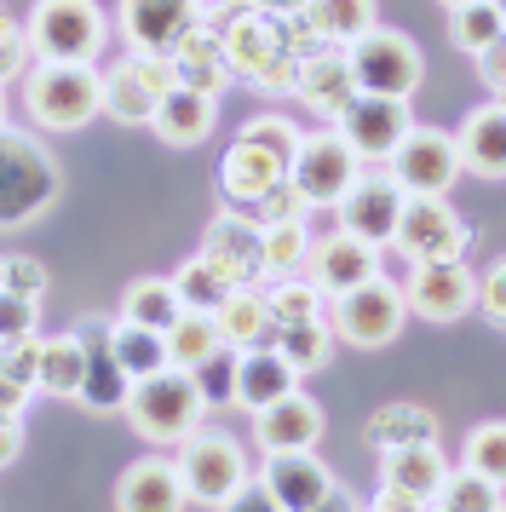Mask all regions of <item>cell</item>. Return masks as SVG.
<instances>
[{
  "instance_id": "1",
  "label": "cell",
  "mask_w": 506,
  "mask_h": 512,
  "mask_svg": "<svg viewBox=\"0 0 506 512\" xmlns=\"http://www.w3.org/2000/svg\"><path fill=\"white\" fill-rule=\"evenodd\" d=\"M219 35V52L230 64V81H248L259 93H288L294 87L299 58L311 47H322L317 35L305 29V18H265V12H236L225 6L219 18H207Z\"/></svg>"
},
{
  "instance_id": "2",
  "label": "cell",
  "mask_w": 506,
  "mask_h": 512,
  "mask_svg": "<svg viewBox=\"0 0 506 512\" xmlns=\"http://www.w3.org/2000/svg\"><path fill=\"white\" fill-rule=\"evenodd\" d=\"M23 47L35 64H98L110 47V18L98 0H35L23 18Z\"/></svg>"
},
{
  "instance_id": "3",
  "label": "cell",
  "mask_w": 506,
  "mask_h": 512,
  "mask_svg": "<svg viewBox=\"0 0 506 512\" xmlns=\"http://www.w3.org/2000/svg\"><path fill=\"white\" fill-rule=\"evenodd\" d=\"M58 202V162L29 133L0 127V231L35 225Z\"/></svg>"
},
{
  "instance_id": "4",
  "label": "cell",
  "mask_w": 506,
  "mask_h": 512,
  "mask_svg": "<svg viewBox=\"0 0 506 512\" xmlns=\"http://www.w3.org/2000/svg\"><path fill=\"white\" fill-rule=\"evenodd\" d=\"M345 70H351V87L368 98H397L409 104L426 81V58L403 29H363L351 47H345Z\"/></svg>"
},
{
  "instance_id": "5",
  "label": "cell",
  "mask_w": 506,
  "mask_h": 512,
  "mask_svg": "<svg viewBox=\"0 0 506 512\" xmlns=\"http://www.w3.org/2000/svg\"><path fill=\"white\" fill-rule=\"evenodd\" d=\"M104 87H98V64H35L23 81V110L52 133H75L98 121Z\"/></svg>"
},
{
  "instance_id": "6",
  "label": "cell",
  "mask_w": 506,
  "mask_h": 512,
  "mask_svg": "<svg viewBox=\"0 0 506 512\" xmlns=\"http://www.w3.org/2000/svg\"><path fill=\"white\" fill-rule=\"evenodd\" d=\"M121 415L133 420L138 438L150 443H184L196 426H202V397L190 386V374L184 369H161L150 380H133V392L121 403Z\"/></svg>"
},
{
  "instance_id": "7",
  "label": "cell",
  "mask_w": 506,
  "mask_h": 512,
  "mask_svg": "<svg viewBox=\"0 0 506 512\" xmlns=\"http://www.w3.org/2000/svg\"><path fill=\"white\" fill-rule=\"evenodd\" d=\"M409 323V305H403V288L391 277H368L363 288H345L340 300H328V328L334 340L357 351H380L391 346Z\"/></svg>"
},
{
  "instance_id": "8",
  "label": "cell",
  "mask_w": 506,
  "mask_h": 512,
  "mask_svg": "<svg viewBox=\"0 0 506 512\" xmlns=\"http://www.w3.org/2000/svg\"><path fill=\"white\" fill-rule=\"evenodd\" d=\"M179 484H184V501H202V507H219L230 501L236 489L248 484V455L230 432H190L179 443Z\"/></svg>"
},
{
  "instance_id": "9",
  "label": "cell",
  "mask_w": 506,
  "mask_h": 512,
  "mask_svg": "<svg viewBox=\"0 0 506 512\" xmlns=\"http://www.w3.org/2000/svg\"><path fill=\"white\" fill-rule=\"evenodd\" d=\"M391 248L409 265H437V259H460L472 248V225L449 208V196H403Z\"/></svg>"
},
{
  "instance_id": "10",
  "label": "cell",
  "mask_w": 506,
  "mask_h": 512,
  "mask_svg": "<svg viewBox=\"0 0 506 512\" xmlns=\"http://www.w3.org/2000/svg\"><path fill=\"white\" fill-rule=\"evenodd\" d=\"M363 173V162L345 150V139L328 127V133H305L294 150V162H288V185L294 196L311 208H340V196L351 190V179Z\"/></svg>"
},
{
  "instance_id": "11",
  "label": "cell",
  "mask_w": 506,
  "mask_h": 512,
  "mask_svg": "<svg viewBox=\"0 0 506 512\" xmlns=\"http://www.w3.org/2000/svg\"><path fill=\"white\" fill-rule=\"evenodd\" d=\"M98 87H104V104L98 116L121 121V127H150L161 93L173 87V70L167 58H150V52H127L115 70H98Z\"/></svg>"
},
{
  "instance_id": "12",
  "label": "cell",
  "mask_w": 506,
  "mask_h": 512,
  "mask_svg": "<svg viewBox=\"0 0 506 512\" xmlns=\"http://www.w3.org/2000/svg\"><path fill=\"white\" fill-rule=\"evenodd\" d=\"M386 179L403 196H449V185L460 179V162H455V139L437 133V127H409L403 144L386 156Z\"/></svg>"
},
{
  "instance_id": "13",
  "label": "cell",
  "mask_w": 506,
  "mask_h": 512,
  "mask_svg": "<svg viewBox=\"0 0 506 512\" xmlns=\"http://www.w3.org/2000/svg\"><path fill=\"white\" fill-rule=\"evenodd\" d=\"M409 127H414L409 104H397V98H368V93H357L340 116H334V133L345 139V150H351L357 162H386L391 150L403 144Z\"/></svg>"
},
{
  "instance_id": "14",
  "label": "cell",
  "mask_w": 506,
  "mask_h": 512,
  "mask_svg": "<svg viewBox=\"0 0 506 512\" xmlns=\"http://www.w3.org/2000/svg\"><path fill=\"white\" fill-rule=\"evenodd\" d=\"M207 24V0H121V35L133 52L167 58L190 29Z\"/></svg>"
},
{
  "instance_id": "15",
  "label": "cell",
  "mask_w": 506,
  "mask_h": 512,
  "mask_svg": "<svg viewBox=\"0 0 506 512\" xmlns=\"http://www.w3.org/2000/svg\"><path fill=\"white\" fill-rule=\"evenodd\" d=\"M253 484L265 489L282 512H311L317 501H328L340 489V478L328 472V461L317 449H288V455H265Z\"/></svg>"
},
{
  "instance_id": "16",
  "label": "cell",
  "mask_w": 506,
  "mask_h": 512,
  "mask_svg": "<svg viewBox=\"0 0 506 512\" xmlns=\"http://www.w3.org/2000/svg\"><path fill=\"white\" fill-rule=\"evenodd\" d=\"M472 294H478V277L460 265V259H437V265H414L409 282H403V305L426 323H455L472 311Z\"/></svg>"
},
{
  "instance_id": "17",
  "label": "cell",
  "mask_w": 506,
  "mask_h": 512,
  "mask_svg": "<svg viewBox=\"0 0 506 512\" xmlns=\"http://www.w3.org/2000/svg\"><path fill=\"white\" fill-rule=\"evenodd\" d=\"M334 213H340L345 236H357V242H368V248H391L397 213H403V190L391 185L386 173H357Z\"/></svg>"
},
{
  "instance_id": "18",
  "label": "cell",
  "mask_w": 506,
  "mask_h": 512,
  "mask_svg": "<svg viewBox=\"0 0 506 512\" xmlns=\"http://www.w3.org/2000/svg\"><path fill=\"white\" fill-rule=\"evenodd\" d=\"M305 277L317 282L328 300H340L345 288H363L368 277H386V271H380V248H368V242H357V236H345L334 225L328 236H311Z\"/></svg>"
},
{
  "instance_id": "19",
  "label": "cell",
  "mask_w": 506,
  "mask_h": 512,
  "mask_svg": "<svg viewBox=\"0 0 506 512\" xmlns=\"http://www.w3.org/2000/svg\"><path fill=\"white\" fill-rule=\"evenodd\" d=\"M110 328H115V317H98V311H92V317H81V323L69 328V334L81 340V351H87L75 403H87V409H98V415L121 409V403H127V392H133V380L115 369V357H110Z\"/></svg>"
},
{
  "instance_id": "20",
  "label": "cell",
  "mask_w": 506,
  "mask_h": 512,
  "mask_svg": "<svg viewBox=\"0 0 506 512\" xmlns=\"http://www.w3.org/2000/svg\"><path fill=\"white\" fill-rule=\"evenodd\" d=\"M202 259H213L236 288H265V254H259V225L248 213H213L202 231Z\"/></svg>"
},
{
  "instance_id": "21",
  "label": "cell",
  "mask_w": 506,
  "mask_h": 512,
  "mask_svg": "<svg viewBox=\"0 0 506 512\" xmlns=\"http://www.w3.org/2000/svg\"><path fill=\"white\" fill-rule=\"evenodd\" d=\"M288 93L305 104V110H317V116H340L345 104L357 98V87H351V70H345V47H311L305 58H299V70H294V87Z\"/></svg>"
},
{
  "instance_id": "22",
  "label": "cell",
  "mask_w": 506,
  "mask_h": 512,
  "mask_svg": "<svg viewBox=\"0 0 506 512\" xmlns=\"http://www.w3.org/2000/svg\"><path fill=\"white\" fill-rule=\"evenodd\" d=\"M288 179V162H276L271 150H259L248 139H230L225 162H219V196H225L236 213H248L259 196H271L276 185Z\"/></svg>"
},
{
  "instance_id": "23",
  "label": "cell",
  "mask_w": 506,
  "mask_h": 512,
  "mask_svg": "<svg viewBox=\"0 0 506 512\" xmlns=\"http://www.w3.org/2000/svg\"><path fill=\"white\" fill-rule=\"evenodd\" d=\"M322 426H328V420H322L317 403L305 392H288V397H276L271 409L253 415V438H259L265 455H288V449H317Z\"/></svg>"
},
{
  "instance_id": "24",
  "label": "cell",
  "mask_w": 506,
  "mask_h": 512,
  "mask_svg": "<svg viewBox=\"0 0 506 512\" xmlns=\"http://www.w3.org/2000/svg\"><path fill=\"white\" fill-rule=\"evenodd\" d=\"M449 139H455L460 173H478L489 185L506 173V110H501V98L478 104L472 116L460 121V133H449Z\"/></svg>"
},
{
  "instance_id": "25",
  "label": "cell",
  "mask_w": 506,
  "mask_h": 512,
  "mask_svg": "<svg viewBox=\"0 0 506 512\" xmlns=\"http://www.w3.org/2000/svg\"><path fill=\"white\" fill-rule=\"evenodd\" d=\"M184 507L190 501H184L179 466L167 455H144L115 478V512H184Z\"/></svg>"
},
{
  "instance_id": "26",
  "label": "cell",
  "mask_w": 506,
  "mask_h": 512,
  "mask_svg": "<svg viewBox=\"0 0 506 512\" xmlns=\"http://www.w3.org/2000/svg\"><path fill=\"white\" fill-rule=\"evenodd\" d=\"M150 127L161 133V144H173V150H196V144L213 139V127H219V98L207 93H190V87H167L156 104V116Z\"/></svg>"
},
{
  "instance_id": "27",
  "label": "cell",
  "mask_w": 506,
  "mask_h": 512,
  "mask_svg": "<svg viewBox=\"0 0 506 512\" xmlns=\"http://www.w3.org/2000/svg\"><path fill=\"white\" fill-rule=\"evenodd\" d=\"M449 478V455L443 443H409V449H380V489H397L409 501L432 507L437 484Z\"/></svg>"
},
{
  "instance_id": "28",
  "label": "cell",
  "mask_w": 506,
  "mask_h": 512,
  "mask_svg": "<svg viewBox=\"0 0 506 512\" xmlns=\"http://www.w3.org/2000/svg\"><path fill=\"white\" fill-rule=\"evenodd\" d=\"M167 70H173V87H190V93H207V98H219L230 87V64H225V52H219L213 24L190 29L179 47L167 52Z\"/></svg>"
},
{
  "instance_id": "29",
  "label": "cell",
  "mask_w": 506,
  "mask_h": 512,
  "mask_svg": "<svg viewBox=\"0 0 506 512\" xmlns=\"http://www.w3.org/2000/svg\"><path fill=\"white\" fill-rule=\"evenodd\" d=\"M288 392H299V374L288 369L271 346L236 351V403H230V409L259 415V409H271L276 397H288Z\"/></svg>"
},
{
  "instance_id": "30",
  "label": "cell",
  "mask_w": 506,
  "mask_h": 512,
  "mask_svg": "<svg viewBox=\"0 0 506 512\" xmlns=\"http://www.w3.org/2000/svg\"><path fill=\"white\" fill-rule=\"evenodd\" d=\"M363 443L374 455H380V449H409V443H437V415L426 403H409V397L380 403V409L363 420Z\"/></svg>"
},
{
  "instance_id": "31",
  "label": "cell",
  "mask_w": 506,
  "mask_h": 512,
  "mask_svg": "<svg viewBox=\"0 0 506 512\" xmlns=\"http://www.w3.org/2000/svg\"><path fill=\"white\" fill-rule=\"evenodd\" d=\"M213 328H219V346L225 351H253L271 346V305H265V288H236L219 311H213Z\"/></svg>"
},
{
  "instance_id": "32",
  "label": "cell",
  "mask_w": 506,
  "mask_h": 512,
  "mask_svg": "<svg viewBox=\"0 0 506 512\" xmlns=\"http://www.w3.org/2000/svg\"><path fill=\"white\" fill-rule=\"evenodd\" d=\"M305 29L328 47H351L363 29L380 24V0H305Z\"/></svg>"
},
{
  "instance_id": "33",
  "label": "cell",
  "mask_w": 506,
  "mask_h": 512,
  "mask_svg": "<svg viewBox=\"0 0 506 512\" xmlns=\"http://www.w3.org/2000/svg\"><path fill=\"white\" fill-rule=\"evenodd\" d=\"M184 317L179 294H173V282L167 277H138L121 305H115V323H133V328H150V334H167V328Z\"/></svg>"
},
{
  "instance_id": "34",
  "label": "cell",
  "mask_w": 506,
  "mask_h": 512,
  "mask_svg": "<svg viewBox=\"0 0 506 512\" xmlns=\"http://www.w3.org/2000/svg\"><path fill=\"white\" fill-rule=\"evenodd\" d=\"M334 328L328 323H282L271 334V351L288 363V369L305 380V374H317V369H328V357H334Z\"/></svg>"
},
{
  "instance_id": "35",
  "label": "cell",
  "mask_w": 506,
  "mask_h": 512,
  "mask_svg": "<svg viewBox=\"0 0 506 512\" xmlns=\"http://www.w3.org/2000/svg\"><path fill=\"white\" fill-rule=\"evenodd\" d=\"M167 282H173V294H179L184 311H202V317H213V311H219L230 294H236V282H230L225 271L213 265V259H202V254L184 259V265H179Z\"/></svg>"
},
{
  "instance_id": "36",
  "label": "cell",
  "mask_w": 506,
  "mask_h": 512,
  "mask_svg": "<svg viewBox=\"0 0 506 512\" xmlns=\"http://www.w3.org/2000/svg\"><path fill=\"white\" fill-rule=\"evenodd\" d=\"M449 41H455L460 52H472V58H478L483 47H501L506 41L501 0H466V6H455V12H449Z\"/></svg>"
},
{
  "instance_id": "37",
  "label": "cell",
  "mask_w": 506,
  "mask_h": 512,
  "mask_svg": "<svg viewBox=\"0 0 506 512\" xmlns=\"http://www.w3.org/2000/svg\"><path fill=\"white\" fill-rule=\"evenodd\" d=\"M259 254H265V282L299 277V265H305V254H311V231H305V219L259 225Z\"/></svg>"
},
{
  "instance_id": "38",
  "label": "cell",
  "mask_w": 506,
  "mask_h": 512,
  "mask_svg": "<svg viewBox=\"0 0 506 512\" xmlns=\"http://www.w3.org/2000/svg\"><path fill=\"white\" fill-rule=\"evenodd\" d=\"M265 305H271V323H328V294H322L311 277H276L265 288Z\"/></svg>"
},
{
  "instance_id": "39",
  "label": "cell",
  "mask_w": 506,
  "mask_h": 512,
  "mask_svg": "<svg viewBox=\"0 0 506 512\" xmlns=\"http://www.w3.org/2000/svg\"><path fill=\"white\" fill-rule=\"evenodd\" d=\"M110 357H115V369L127 374V380H150V374L167 369V346H161V334L133 328V323L110 328Z\"/></svg>"
},
{
  "instance_id": "40",
  "label": "cell",
  "mask_w": 506,
  "mask_h": 512,
  "mask_svg": "<svg viewBox=\"0 0 506 512\" xmlns=\"http://www.w3.org/2000/svg\"><path fill=\"white\" fill-rule=\"evenodd\" d=\"M81 363H87V351H81V340L75 334H46L41 340V392H52V397H75L81 392Z\"/></svg>"
},
{
  "instance_id": "41",
  "label": "cell",
  "mask_w": 506,
  "mask_h": 512,
  "mask_svg": "<svg viewBox=\"0 0 506 512\" xmlns=\"http://www.w3.org/2000/svg\"><path fill=\"white\" fill-rule=\"evenodd\" d=\"M161 346H167V369H196V363H207L213 351H219V328H213V317H202V311H184L179 323L161 334Z\"/></svg>"
},
{
  "instance_id": "42",
  "label": "cell",
  "mask_w": 506,
  "mask_h": 512,
  "mask_svg": "<svg viewBox=\"0 0 506 512\" xmlns=\"http://www.w3.org/2000/svg\"><path fill=\"white\" fill-rule=\"evenodd\" d=\"M432 507L437 512H501V484H483L478 472H455L449 466V478L437 484Z\"/></svg>"
},
{
  "instance_id": "43",
  "label": "cell",
  "mask_w": 506,
  "mask_h": 512,
  "mask_svg": "<svg viewBox=\"0 0 506 512\" xmlns=\"http://www.w3.org/2000/svg\"><path fill=\"white\" fill-rule=\"evenodd\" d=\"M460 472H478L483 484H501L506 478V426L501 420H483V426L466 432V461H460Z\"/></svg>"
},
{
  "instance_id": "44",
  "label": "cell",
  "mask_w": 506,
  "mask_h": 512,
  "mask_svg": "<svg viewBox=\"0 0 506 512\" xmlns=\"http://www.w3.org/2000/svg\"><path fill=\"white\" fill-rule=\"evenodd\" d=\"M190 386L202 397V409H230V403H236V351L219 346L207 363H196V369H190Z\"/></svg>"
},
{
  "instance_id": "45",
  "label": "cell",
  "mask_w": 506,
  "mask_h": 512,
  "mask_svg": "<svg viewBox=\"0 0 506 512\" xmlns=\"http://www.w3.org/2000/svg\"><path fill=\"white\" fill-rule=\"evenodd\" d=\"M41 328L35 334H18V340H0V374L23 386V392H35V380H41Z\"/></svg>"
},
{
  "instance_id": "46",
  "label": "cell",
  "mask_w": 506,
  "mask_h": 512,
  "mask_svg": "<svg viewBox=\"0 0 506 512\" xmlns=\"http://www.w3.org/2000/svg\"><path fill=\"white\" fill-rule=\"evenodd\" d=\"M236 139L259 144V150H271L276 162H294V150H299V127H294L288 116H248Z\"/></svg>"
},
{
  "instance_id": "47",
  "label": "cell",
  "mask_w": 506,
  "mask_h": 512,
  "mask_svg": "<svg viewBox=\"0 0 506 512\" xmlns=\"http://www.w3.org/2000/svg\"><path fill=\"white\" fill-rule=\"evenodd\" d=\"M0 288H6V294H23V300H46L52 277H46L41 259H29V254H0Z\"/></svg>"
},
{
  "instance_id": "48",
  "label": "cell",
  "mask_w": 506,
  "mask_h": 512,
  "mask_svg": "<svg viewBox=\"0 0 506 512\" xmlns=\"http://www.w3.org/2000/svg\"><path fill=\"white\" fill-rule=\"evenodd\" d=\"M35 323H41V300H23V294H6L0 288V340L35 334Z\"/></svg>"
},
{
  "instance_id": "49",
  "label": "cell",
  "mask_w": 506,
  "mask_h": 512,
  "mask_svg": "<svg viewBox=\"0 0 506 512\" xmlns=\"http://www.w3.org/2000/svg\"><path fill=\"white\" fill-rule=\"evenodd\" d=\"M248 219H253V225H276V219H305V202H299L294 185L282 179V185H276L271 196H259V202H253Z\"/></svg>"
},
{
  "instance_id": "50",
  "label": "cell",
  "mask_w": 506,
  "mask_h": 512,
  "mask_svg": "<svg viewBox=\"0 0 506 512\" xmlns=\"http://www.w3.org/2000/svg\"><path fill=\"white\" fill-rule=\"evenodd\" d=\"M29 64V47H23V18H12L6 6H0V87H6V75H18Z\"/></svg>"
},
{
  "instance_id": "51",
  "label": "cell",
  "mask_w": 506,
  "mask_h": 512,
  "mask_svg": "<svg viewBox=\"0 0 506 512\" xmlns=\"http://www.w3.org/2000/svg\"><path fill=\"white\" fill-rule=\"evenodd\" d=\"M472 311H483L489 317V328L506 323V271L501 265H489V277L478 282V294H472Z\"/></svg>"
},
{
  "instance_id": "52",
  "label": "cell",
  "mask_w": 506,
  "mask_h": 512,
  "mask_svg": "<svg viewBox=\"0 0 506 512\" xmlns=\"http://www.w3.org/2000/svg\"><path fill=\"white\" fill-rule=\"evenodd\" d=\"M219 512H282V507H276V501H271L259 484H242L230 501H219Z\"/></svg>"
},
{
  "instance_id": "53",
  "label": "cell",
  "mask_w": 506,
  "mask_h": 512,
  "mask_svg": "<svg viewBox=\"0 0 506 512\" xmlns=\"http://www.w3.org/2000/svg\"><path fill=\"white\" fill-rule=\"evenodd\" d=\"M478 81H489V93L501 98V87H506V41L478 52Z\"/></svg>"
},
{
  "instance_id": "54",
  "label": "cell",
  "mask_w": 506,
  "mask_h": 512,
  "mask_svg": "<svg viewBox=\"0 0 506 512\" xmlns=\"http://www.w3.org/2000/svg\"><path fill=\"white\" fill-rule=\"evenodd\" d=\"M23 409H29V392L0 374V426H23Z\"/></svg>"
},
{
  "instance_id": "55",
  "label": "cell",
  "mask_w": 506,
  "mask_h": 512,
  "mask_svg": "<svg viewBox=\"0 0 506 512\" xmlns=\"http://www.w3.org/2000/svg\"><path fill=\"white\" fill-rule=\"evenodd\" d=\"M225 6H236V12H265V18H294V12H305V0H225Z\"/></svg>"
},
{
  "instance_id": "56",
  "label": "cell",
  "mask_w": 506,
  "mask_h": 512,
  "mask_svg": "<svg viewBox=\"0 0 506 512\" xmlns=\"http://www.w3.org/2000/svg\"><path fill=\"white\" fill-rule=\"evenodd\" d=\"M368 512H426V501H409V495H397V489H380Z\"/></svg>"
},
{
  "instance_id": "57",
  "label": "cell",
  "mask_w": 506,
  "mask_h": 512,
  "mask_svg": "<svg viewBox=\"0 0 506 512\" xmlns=\"http://www.w3.org/2000/svg\"><path fill=\"white\" fill-rule=\"evenodd\" d=\"M23 449V426H0V466H12Z\"/></svg>"
},
{
  "instance_id": "58",
  "label": "cell",
  "mask_w": 506,
  "mask_h": 512,
  "mask_svg": "<svg viewBox=\"0 0 506 512\" xmlns=\"http://www.w3.org/2000/svg\"><path fill=\"white\" fill-rule=\"evenodd\" d=\"M311 512H363V507H357V495H351V489H334V495H328V501H317Z\"/></svg>"
},
{
  "instance_id": "59",
  "label": "cell",
  "mask_w": 506,
  "mask_h": 512,
  "mask_svg": "<svg viewBox=\"0 0 506 512\" xmlns=\"http://www.w3.org/2000/svg\"><path fill=\"white\" fill-rule=\"evenodd\" d=\"M0 127H6V87H0Z\"/></svg>"
},
{
  "instance_id": "60",
  "label": "cell",
  "mask_w": 506,
  "mask_h": 512,
  "mask_svg": "<svg viewBox=\"0 0 506 512\" xmlns=\"http://www.w3.org/2000/svg\"><path fill=\"white\" fill-rule=\"evenodd\" d=\"M437 6H449V12H455V6H466V0H437Z\"/></svg>"
}]
</instances>
